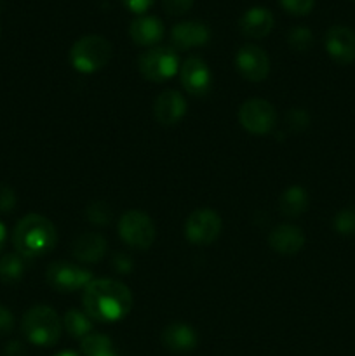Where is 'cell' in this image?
I'll return each mask as SVG.
<instances>
[{
  "label": "cell",
  "mask_w": 355,
  "mask_h": 356,
  "mask_svg": "<svg viewBox=\"0 0 355 356\" xmlns=\"http://www.w3.org/2000/svg\"><path fill=\"white\" fill-rule=\"evenodd\" d=\"M84 312L101 323L124 320L132 309V294L125 284L111 278H94L82 294Z\"/></svg>",
  "instance_id": "6da1fadb"
},
{
  "label": "cell",
  "mask_w": 355,
  "mask_h": 356,
  "mask_svg": "<svg viewBox=\"0 0 355 356\" xmlns=\"http://www.w3.org/2000/svg\"><path fill=\"white\" fill-rule=\"evenodd\" d=\"M58 242L52 221L40 214H28L17 221L13 232V245L24 259H37L51 252Z\"/></svg>",
  "instance_id": "7a4b0ae2"
},
{
  "label": "cell",
  "mask_w": 355,
  "mask_h": 356,
  "mask_svg": "<svg viewBox=\"0 0 355 356\" xmlns=\"http://www.w3.org/2000/svg\"><path fill=\"white\" fill-rule=\"evenodd\" d=\"M21 332L26 337L28 343L40 348H51L61 337L63 320L49 306L37 305L23 315Z\"/></svg>",
  "instance_id": "3957f363"
},
{
  "label": "cell",
  "mask_w": 355,
  "mask_h": 356,
  "mask_svg": "<svg viewBox=\"0 0 355 356\" xmlns=\"http://www.w3.org/2000/svg\"><path fill=\"white\" fill-rule=\"evenodd\" d=\"M111 58V44L101 35L80 37L70 49V63L79 73L100 72L108 65Z\"/></svg>",
  "instance_id": "277c9868"
},
{
  "label": "cell",
  "mask_w": 355,
  "mask_h": 356,
  "mask_svg": "<svg viewBox=\"0 0 355 356\" xmlns=\"http://www.w3.org/2000/svg\"><path fill=\"white\" fill-rule=\"evenodd\" d=\"M139 73L150 82L160 83L169 80L180 72V56L173 47H152L143 52L138 59Z\"/></svg>",
  "instance_id": "5b68a950"
},
{
  "label": "cell",
  "mask_w": 355,
  "mask_h": 356,
  "mask_svg": "<svg viewBox=\"0 0 355 356\" xmlns=\"http://www.w3.org/2000/svg\"><path fill=\"white\" fill-rule=\"evenodd\" d=\"M157 229L152 218L141 211H127L118 221V236L125 245L138 250H146L155 240Z\"/></svg>",
  "instance_id": "8992f818"
},
{
  "label": "cell",
  "mask_w": 355,
  "mask_h": 356,
  "mask_svg": "<svg viewBox=\"0 0 355 356\" xmlns=\"http://www.w3.org/2000/svg\"><path fill=\"white\" fill-rule=\"evenodd\" d=\"M45 280L58 292H75L86 289L94 280L93 273L79 264L54 261L45 270Z\"/></svg>",
  "instance_id": "52a82bcc"
},
{
  "label": "cell",
  "mask_w": 355,
  "mask_h": 356,
  "mask_svg": "<svg viewBox=\"0 0 355 356\" xmlns=\"http://www.w3.org/2000/svg\"><path fill=\"white\" fill-rule=\"evenodd\" d=\"M239 122L247 132L254 136L270 134L277 124V111L268 101L254 97L247 99L239 110Z\"/></svg>",
  "instance_id": "ba28073f"
},
{
  "label": "cell",
  "mask_w": 355,
  "mask_h": 356,
  "mask_svg": "<svg viewBox=\"0 0 355 356\" xmlns=\"http://www.w3.org/2000/svg\"><path fill=\"white\" fill-rule=\"evenodd\" d=\"M221 233V218L216 211L200 207L188 216L184 222V235L190 243L195 245H209Z\"/></svg>",
  "instance_id": "9c48e42d"
},
{
  "label": "cell",
  "mask_w": 355,
  "mask_h": 356,
  "mask_svg": "<svg viewBox=\"0 0 355 356\" xmlns=\"http://www.w3.org/2000/svg\"><path fill=\"white\" fill-rule=\"evenodd\" d=\"M235 66L240 75L249 82H261L270 73V58L261 47L247 44L239 49L235 56Z\"/></svg>",
  "instance_id": "30bf717a"
},
{
  "label": "cell",
  "mask_w": 355,
  "mask_h": 356,
  "mask_svg": "<svg viewBox=\"0 0 355 356\" xmlns=\"http://www.w3.org/2000/svg\"><path fill=\"white\" fill-rule=\"evenodd\" d=\"M180 80L184 90L195 97L205 96L212 86V75L207 63L197 56H191L181 65Z\"/></svg>",
  "instance_id": "8fae6325"
},
{
  "label": "cell",
  "mask_w": 355,
  "mask_h": 356,
  "mask_svg": "<svg viewBox=\"0 0 355 356\" xmlns=\"http://www.w3.org/2000/svg\"><path fill=\"white\" fill-rule=\"evenodd\" d=\"M324 45L331 59L340 65H350L355 61V31L348 26H331L327 30Z\"/></svg>",
  "instance_id": "7c38bea8"
},
{
  "label": "cell",
  "mask_w": 355,
  "mask_h": 356,
  "mask_svg": "<svg viewBox=\"0 0 355 356\" xmlns=\"http://www.w3.org/2000/svg\"><path fill=\"white\" fill-rule=\"evenodd\" d=\"M187 113V99L183 94L174 89H167L157 96L153 103V115L157 122L166 127H173Z\"/></svg>",
  "instance_id": "4fadbf2b"
},
{
  "label": "cell",
  "mask_w": 355,
  "mask_h": 356,
  "mask_svg": "<svg viewBox=\"0 0 355 356\" xmlns=\"http://www.w3.org/2000/svg\"><path fill=\"white\" fill-rule=\"evenodd\" d=\"M211 38V30L200 21H183L174 24L171 30V40L178 51H188L194 47H202Z\"/></svg>",
  "instance_id": "5bb4252c"
},
{
  "label": "cell",
  "mask_w": 355,
  "mask_h": 356,
  "mask_svg": "<svg viewBox=\"0 0 355 356\" xmlns=\"http://www.w3.org/2000/svg\"><path fill=\"white\" fill-rule=\"evenodd\" d=\"M268 243L275 252L292 256L305 245V233L294 225H278L268 236Z\"/></svg>",
  "instance_id": "9a60e30c"
},
{
  "label": "cell",
  "mask_w": 355,
  "mask_h": 356,
  "mask_svg": "<svg viewBox=\"0 0 355 356\" xmlns=\"http://www.w3.org/2000/svg\"><path fill=\"white\" fill-rule=\"evenodd\" d=\"M162 343L173 353H190L197 348L198 336L187 323H171L164 329Z\"/></svg>",
  "instance_id": "2e32d148"
},
{
  "label": "cell",
  "mask_w": 355,
  "mask_h": 356,
  "mask_svg": "<svg viewBox=\"0 0 355 356\" xmlns=\"http://www.w3.org/2000/svg\"><path fill=\"white\" fill-rule=\"evenodd\" d=\"M132 42L141 47H152L164 37V23L157 16H139L129 26Z\"/></svg>",
  "instance_id": "e0dca14e"
},
{
  "label": "cell",
  "mask_w": 355,
  "mask_h": 356,
  "mask_svg": "<svg viewBox=\"0 0 355 356\" xmlns=\"http://www.w3.org/2000/svg\"><path fill=\"white\" fill-rule=\"evenodd\" d=\"M240 31L249 38H265L270 35L275 19L274 14L265 7H251L240 17Z\"/></svg>",
  "instance_id": "ac0fdd59"
},
{
  "label": "cell",
  "mask_w": 355,
  "mask_h": 356,
  "mask_svg": "<svg viewBox=\"0 0 355 356\" xmlns=\"http://www.w3.org/2000/svg\"><path fill=\"white\" fill-rule=\"evenodd\" d=\"M108 243L100 233H84L73 243V257L84 264H96L104 257Z\"/></svg>",
  "instance_id": "d6986e66"
},
{
  "label": "cell",
  "mask_w": 355,
  "mask_h": 356,
  "mask_svg": "<svg viewBox=\"0 0 355 356\" xmlns=\"http://www.w3.org/2000/svg\"><path fill=\"white\" fill-rule=\"evenodd\" d=\"M310 205L308 193H306L305 188L301 186H291L281 195L278 198V207L281 212L287 218H298L303 212H306Z\"/></svg>",
  "instance_id": "ffe728a7"
},
{
  "label": "cell",
  "mask_w": 355,
  "mask_h": 356,
  "mask_svg": "<svg viewBox=\"0 0 355 356\" xmlns=\"http://www.w3.org/2000/svg\"><path fill=\"white\" fill-rule=\"evenodd\" d=\"M63 327L75 339H84L93 334V318L80 309H68L63 316Z\"/></svg>",
  "instance_id": "44dd1931"
},
{
  "label": "cell",
  "mask_w": 355,
  "mask_h": 356,
  "mask_svg": "<svg viewBox=\"0 0 355 356\" xmlns=\"http://www.w3.org/2000/svg\"><path fill=\"white\" fill-rule=\"evenodd\" d=\"M24 275V259L19 254H6L0 259V280L7 285L17 284Z\"/></svg>",
  "instance_id": "7402d4cb"
},
{
  "label": "cell",
  "mask_w": 355,
  "mask_h": 356,
  "mask_svg": "<svg viewBox=\"0 0 355 356\" xmlns=\"http://www.w3.org/2000/svg\"><path fill=\"white\" fill-rule=\"evenodd\" d=\"M84 356H104L113 351L111 348V339L104 334H89L84 337L82 344H80Z\"/></svg>",
  "instance_id": "603a6c76"
},
{
  "label": "cell",
  "mask_w": 355,
  "mask_h": 356,
  "mask_svg": "<svg viewBox=\"0 0 355 356\" xmlns=\"http://www.w3.org/2000/svg\"><path fill=\"white\" fill-rule=\"evenodd\" d=\"M334 232L343 236L355 235V207H345L334 216L333 219Z\"/></svg>",
  "instance_id": "cb8c5ba5"
},
{
  "label": "cell",
  "mask_w": 355,
  "mask_h": 356,
  "mask_svg": "<svg viewBox=\"0 0 355 356\" xmlns=\"http://www.w3.org/2000/svg\"><path fill=\"white\" fill-rule=\"evenodd\" d=\"M287 42L294 51L305 52L312 47L313 44V33L310 28L306 26H294L289 30L287 33Z\"/></svg>",
  "instance_id": "d4e9b609"
},
{
  "label": "cell",
  "mask_w": 355,
  "mask_h": 356,
  "mask_svg": "<svg viewBox=\"0 0 355 356\" xmlns=\"http://www.w3.org/2000/svg\"><path fill=\"white\" fill-rule=\"evenodd\" d=\"M86 216L93 225L97 226H106L110 225L111 221L110 209H108V205L103 204V202H94V204H90L89 207H87Z\"/></svg>",
  "instance_id": "484cf974"
},
{
  "label": "cell",
  "mask_w": 355,
  "mask_h": 356,
  "mask_svg": "<svg viewBox=\"0 0 355 356\" xmlns=\"http://www.w3.org/2000/svg\"><path fill=\"white\" fill-rule=\"evenodd\" d=\"M281 6L292 16H306L312 13L315 0H281Z\"/></svg>",
  "instance_id": "4316f807"
},
{
  "label": "cell",
  "mask_w": 355,
  "mask_h": 356,
  "mask_svg": "<svg viewBox=\"0 0 355 356\" xmlns=\"http://www.w3.org/2000/svg\"><path fill=\"white\" fill-rule=\"evenodd\" d=\"M287 125L292 129L294 132H301L308 127L310 124V117L305 110H299V108H294L287 113Z\"/></svg>",
  "instance_id": "83f0119b"
},
{
  "label": "cell",
  "mask_w": 355,
  "mask_h": 356,
  "mask_svg": "<svg viewBox=\"0 0 355 356\" xmlns=\"http://www.w3.org/2000/svg\"><path fill=\"white\" fill-rule=\"evenodd\" d=\"M194 6V0H162V7L169 16H183Z\"/></svg>",
  "instance_id": "f1b7e54d"
},
{
  "label": "cell",
  "mask_w": 355,
  "mask_h": 356,
  "mask_svg": "<svg viewBox=\"0 0 355 356\" xmlns=\"http://www.w3.org/2000/svg\"><path fill=\"white\" fill-rule=\"evenodd\" d=\"M16 193L10 186L0 183V214H7L16 207Z\"/></svg>",
  "instance_id": "f546056e"
},
{
  "label": "cell",
  "mask_w": 355,
  "mask_h": 356,
  "mask_svg": "<svg viewBox=\"0 0 355 356\" xmlns=\"http://www.w3.org/2000/svg\"><path fill=\"white\" fill-rule=\"evenodd\" d=\"M14 330V315L10 313V309H7L6 306L0 305V337L9 336Z\"/></svg>",
  "instance_id": "4dcf8cb0"
},
{
  "label": "cell",
  "mask_w": 355,
  "mask_h": 356,
  "mask_svg": "<svg viewBox=\"0 0 355 356\" xmlns=\"http://www.w3.org/2000/svg\"><path fill=\"white\" fill-rule=\"evenodd\" d=\"M122 6L134 14H145L150 7L155 3V0H120Z\"/></svg>",
  "instance_id": "1f68e13d"
},
{
  "label": "cell",
  "mask_w": 355,
  "mask_h": 356,
  "mask_svg": "<svg viewBox=\"0 0 355 356\" xmlns=\"http://www.w3.org/2000/svg\"><path fill=\"white\" fill-rule=\"evenodd\" d=\"M24 348L23 344L17 343V341H13V343L6 344V348H3V356H24Z\"/></svg>",
  "instance_id": "d6a6232c"
},
{
  "label": "cell",
  "mask_w": 355,
  "mask_h": 356,
  "mask_svg": "<svg viewBox=\"0 0 355 356\" xmlns=\"http://www.w3.org/2000/svg\"><path fill=\"white\" fill-rule=\"evenodd\" d=\"M115 266H117V270L122 271V273H127V271H131V261L125 256H117L115 257Z\"/></svg>",
  "instance_id": "836d02e7"
},
{
  "label": "cell",
  "mask_w": 355,
  "mask_h": 356,
  "mask_svg": "<svg viewBox=\"0 0 355 356\" xmlns=\"http://www.w3.org/2000/svg\"><path fill=\"white\" fill-rule=\"evenodd\" d=\"M6 240H7V228L3 222H0V250H2L3 245H6Z\"/></svg>",
  "instance_id": "e575fe53"
},
{
  "label": "cell",
  "mask_w": 355,
  "mask_h": 356,
  "mask_svg": "<svg viewBox=\"0 0 355 356\" xmlns=\"http://www.w3.org/2000/svg\"><path fill=\"white\" fill-rule=\"evenodd\" d=\"M54 356H79L77 353H73V351H61V353L54 355Z\"/></svg>",
  "instance_id": "d590c367"
},
{
  "label": "cell",
  "mask_w": 355,
  "mask_h": 356,
  "mask_svg": "<svg viewBox=\"0 0 355 356\" xmlns=\"http://www.w3.org/2000/svg\"><path fill=\"white\" fill-rule=\"evenodd\" d=\"M104 356H117V355H115V351H111V353H108V355H104Z\"/></svg>",
  "instance_id": "8d00e7d4"
},
{
  "label": "cell",
  "mask_w": 355,
  "mask_h": 356,
  "mask_svg": "<svg viewBox=\"0 0 355 356\" xmlns=\"http://www.w3.org/2000/svg\"><path fill=\"white\" fill-rule=\"evenodd\" d=\"M352 2H355V0H352Z\"/></svg>",
  "instance_id": "74e56055"
}]
</instances>
